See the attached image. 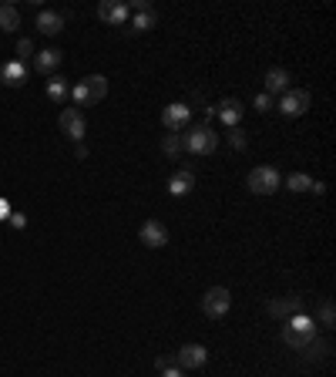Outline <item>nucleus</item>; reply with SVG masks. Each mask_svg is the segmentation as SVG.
I'll return each instance as SVG.
<instances>
[{"instance_id": "nucleus-14", "label": "nucleus", "mask_w": 336, "mask_h": 377, "mask_svg": "<svg viewBox=\"0 0 336 377\" xmlns=\"http://www.w3.org/2000/svg\"><path fill=\"white\" fill-rule=\"evenodd\" d=\"M61 61H64V54H61L57 48H44V50H37V54H34V68H37L41 75L57 71V68H61Z\"/></svg>"}, {"instance_id": "nucleus-20", "label": "nucleus", "mask_w": 336, "mask_h": 377, "mask_svg": "<svg viewBox=\"0 0 336 377\" xmlns=\"http://www.w3.org/2000/svg\"><path fill=\"white\" fill-rule=\"evenodd\" d=\"M296 310H299V303L296 300H273L269 303V313H273L276 320H289Z\"/></svg>"}, {"instance_id": "nucleus-7", "label": "nucleus", "mask_w": 336, "mask_h": 377, "mask_svg": "<svg viewBox=\"0 0 336 377\" xmlns=\"http://www.w3.org/2000/svg\"><path fill=\"white\" fill-rule=\"evenodd\" d=\"M306 108H310V91H303V88H289L279 101V111L286 118H299V115H306Z\"/></svg>"}, {"instance_id": "nucleus-12", "label": "nucleus", "mask_w": 336, "mask_h": 377, "mask_svg": "<svg viewBox=\"0 0 336 377\" xmlns=\"http://www.w3.org/2000/svg\"><path fill=\"white\" fill-rule=\"evenodd\" d=\"M242 101L239 98H226V101H219V108H215V115L222 118V125L226 128H239V122H242Z\"/></svg>"}, {"instance_id": "nucleus-11", "label": "nucleus", "mask_w": 336, "mask_h": 377, "mask_svg": "<svg viewBox=\"0 0 336 377\" xmlns=\"http://www.w3.org/2000/svg\"><path fill=\"white\" fill-rule=\"evenodd\" d=\"M98 17H101L104 24H125L128 21V3H121V0H101L98 3Z\"/></svg>"}, {"instance_id": "nucleus-16", "label": "nucleus", "mask_w": 336, "mask_h": 377, "mask_svg": "<svg viewBox=\"0 0 336 377\" xmlns=\"http://www.w3.org/2000/svg\"><path fill=\"white\" fill-rule=\"evenodd\" d=\"M37 30H41V34H48V37H54V34H61V30H64V17H61V14H54V10H41V14H37Z\"/></svg>"}, {"instance_id": "nucleus-26", "label": "nucleus", "mask_w": 336, "mask_h": 377, "mask_svg": "<svg viewBox=\"0 0 336 377\" xmlns=\"http://www.w3.org/2000/svg\"><path fill=\"white\" fill-rule=\"evenodd\" d=\"M319 320H323V327H333V300H326L319 306Z\"/></svg>"}, {"instance_id": "nucleus-29", "label": "nucleus", "mask_w": 336, "mask_h": 377, "mask_svg": "<svg viewBox=\"0 0 336 377\" xmlns=\"http://www.w3.org/2000/svg\"><path fill=\"white\" fill-rule=\"evenodd\" d=\"M10 223H14L17 229H24L27 226V216H24V212H14V216H10Z\"/></svg>"}, {"instance_id": "nucleus-8", "label": "nucleus", "mask_w": 336, "mask_h": 377, "mask_svg": "<svg viewBox=\"0 0 336 377\" xmlns=\"http://www.w3.org/2000/svg\"><path fill=\"white\" fill-rule=\"evenodd\" d=\"M208 360V351L202 344H181V351L175 353V364L185 367V371H199V367H206Z\"/></svg>"}, {"instance_id": "nucleus-3", "label": "nucleus", "mask_w": 336, "mask_h": 377, "mask_svg": "<svg viewBox=\"0 0 336 377\" xmlns=\"http://www.w3.org/2000/svg\"><path fill=\"white\" fill-rule=\"evenodd\" d=\"M104 95H108V77L104 75H88L84 81H78V84L71 88L68 98L75 101V104H98Z\"/></svg>"}, {"instance_id": "nucleus-13", "label": "nucleus", "mask_w": 336, "mask_h": 377, "mask_svg": "<svg viewBox=\"0 0 336 377\" xmlns=\"http://www.w3.org/2000/svg\"><path fill=\"white\" fill-rule=\"evenodd\" d=\"M0 81H3V84H10V88H21V84L27 81V64H24V61H17V57H14V61H7V64L0 68Z\"/></svg>"}, {"instance_id": "nucleus-1", "label": "nucleus", "mask_w": 336, "mask_h": 377, "mask_svg": "<svg viewBox=\"0 0 336 377\" xmlns=\"http://www.w3.org/2000/svg\"><path fill=\"white\" fill-rule=\"evenodd\" d=\"M283 340L289 344V347H296V351H306V347H313V340H316V324H313L310 317L296 313V317L286 320Z\"/></svg>"}, {"instance_id": "nucleus-6", "label": "nucleus", "mask_w": 336, "mask_h": 377, "mask_svg": "<svg viewBox=\"0 0 336 377\" xmlns=\"http://www.w3.org/2000/svg\"><path fill=\"white\" fill-rule=\"evenodd\" d=\"M57 125H61V131H64L71 142H81V138H84V131H88V122H84L81 108H64V111H61V118H57Z\"/></svg>"}, {"instance_id": "nucleus-19", "label": "nucleus", "mask_w": 336, "mask_h": 377, "mask_svg": "<svg viewBox=\"0 0 336 377\" xmlns=\"http://www.w3.org/2000/svg\"><path fill=\"white\" fill-rule=\"evenodd\" d=\"M21 27V14H17V7H10V3H0V30H17Z\"/></svg>"}, {"instance_id": "nucleus-24", "label": "nucleus", "mask_w": 336, "mask_h": 377, "mask_svg": "<svg viewBox=\"0 0 336 377\" xmlns=\"http://www.w3.org/2000/svg\"><path fill=\"white\" fill-rule=\"evenodd\" d=\"M226 138H229V145H233V149H246V145H249V142H246V131H242V128H229V131H226Z\"/></svg>"}, {"instance_id": "nucleus-9", "label": "nucleus", "mask_w": 336, "mask_h": 377, "mask_svg": "<svg viewBox=\"0 0 336 377\" xmlns=\"http://www.w3.org/2000/svg\"><path fill=\"white\" fill-rule=\"evenodd\" d=\"M188 122H192V111H188V104H181V101L168 104V108L161 111V125L168 128V131H181V128H188Z\"/></svg>"}, {"instance_id": "nucleus-28", "label": "nucleus", "mask_w": 336, "mask_h": 377, "mask_svg": "<svg viewBox=\"0 0 336 377\" xmlns=\"http://www.w3.org/2000/svg\"><path fill=\"white\" fill-rule=\"evenodd\" d=\"M172 364H175V357H158V360H155V367H158V371H168Z\"/></svg>"}, {"instance_id": "nucleus-22", "label": "nucleus", "mask_w": 336, "mask_h": 377, "mask_svg": "<svg viewBox=\"0 0 336 377\" xmlns=\"http://www.w3.org/2000/svg\"><path fill=\"white\" fill-rule=\"evenodd\" d=\"M161 151H165V155H168V158H179L181 151V135L179 131H172V135H165V138H161Z\"/></svg>"}, {"instance_id": "nucleus-17", "label": "nucleus", "mask_w": 336, "mask_h": 377, "mask_svg": "<svg viewBox=\"0 0 336 377\" xmlns=\"http://www.w3.org/2000/svg\"><path fill=\"white\" fill-rule=\"evenodd\" d=\"M68 95H71V84H68V77H61V75L48 77V98H51L54 104H64V101H68Z\"/></svg>"}, {"instance_id": "nucleus-4", "label": "nucleus", "mask_w": 336, "mask_h": 377, "mask_svg": "<svg viewBox=\"0 0 336 377\" xmlns=\"http://www.w3.org/2000/svg\"><path fill=\"white\" fill-rule=\"evenodd\" d=\"M249 192H256V196H273V192H279V185H283V176L273 169V165H259L249 172Z\"/></svg>"}, {"instance_id": "nucleus-10", "label": "nucleus", "mask_w": 336, "mask_h": 377, "mask_svg": "<svg viewBox=\"0 0 336 377\" xmlns=\"http://www.w3.org/2000/svg\"><path fill=\"white\" fill-rule=\"evenodd\" d=\"M141 243L148 246V250H161V246H168V229L161 226L158 219H148V223H141Z\"/></svg>"}, {"instance_id": "nucleus-23", "label": "nucleus", "mask_w": 336, "mask_h": 377, "mask_svg": "<svg viewBox=\"0 0 336 377\" xmlns=\"http://www.w3.org/2000/svg\"><path fill=\"white\" fill-rule=\"evenodd\" d=\"M286 185H289V192H313V178L303 176V172H293L286 178Z\"/></svg>"}, {"instance_id": "nucleus-25", "label": "nucleus", "mask_w": 336, "mask_h": 377, "mask_svg": "<svg viewBox=\"0 0 336 377\" xmlns=\"http://www.w3.org/2000/svg\"><path fill=\"white\" fill-rule=\"evenodd\" d=\"M30 54H34V41H30V37H21V41H17V61H27Z\"/></svg>"}, {"instance_id": "nucleus-30", "label": "nucleus", "mask_w": 336, "mask_h": 377, "mask_svg": "<svg viewBox=\"0 0 336 377\" xmlns=\"http://www.w3.org/2000/svg\"><path fill=\"white\" fill-rule=\"evenodd\" d=\"M161 377H181V371H175V367H168V371H161Z\"/></svg>"}, {"instance_id": "nucleus-27", "label": "nucleus", "mask_w": 336, "mask_h": 377, "mask_svg": "<svg viewBox=\"0 0 336 377\" xmlns=\"http://www.w3.org/2000/svg\"><path fill=\"white\" fill-rule=\"evenodd\" d=\"M256 108H259V111H269V108H273V98H269V95H259Z\"/></svg>"}, {"instance_id": "nucleus-15", "label": "nucleus", "mask_w": 336, "mask_h": 377, "mask_svg": "<svg viewBox=\"0 0 336 377\" xmlns=\"http://www.w3.org/2000/svg\"><path fill=\"white\" fill-rule=\"evenodd\" d=\"M192 189H195V172L192 169H179L175 176L168 178V192L172 196H188Z\"/></svg>"}, {"instance_id": "nucleus-5", "label": "nucleus", "mask_w": 336, "mask_h": 377, "mask_svg": "<svg viewBox=\"0 0 336 377\" xmlns=\"http://www.w3.org/2000/svg\"><path fill=\"white\" fill-rule=\"evenodd\" d=\"M229 306H233V293L226 286H212L206 297H202V313L212 317V320H222L229 313Z\"/></svg>"}, {"instance_id": "nucleus-21", "label": "nucleus", "mask_w": 336, "mask_h": 377, "mask_svg": "<svg viewBox=\"0 0 336 377\" xmlns=\"http://www.w3.org/2000/svg\"><path fill=\"white\" fill-rule=\"evenodd\" d=\"M155 21H158L155 10H141V14L131 21V30H135V34H145V30H152V27H155Z\"/></svg>"}, {"instance_id": "nucleus-2", "label": "nucleus", "mask_w": 336, "mask_h": 377, "mask_svg": "<svg viewBox=\"0 0 336 377\" xmlns=\"http://www.w3.org/2000/svg\"><path fill=\"white\" fill-rule=\"evenodd\" d=\"M181 149L192 151V155H212V151L219 149V135L208 125H192L181 135Z\"/></svg>"}, {"instance_id": "nucleus-18", "label": "nucleus", "mask_w": 336, "mask_h": 377, "mask_svg": "<svg viewBox=\"0 0 336 377\" xmlns=\"http://www.w3.org/2000/svg\"><path fill=\"white\" fill-rule=\"evenodd\" d=\"M266 91L286 95V91H289V71H286V68H269V71H266Z\"/></svg>"}]
</instances>
